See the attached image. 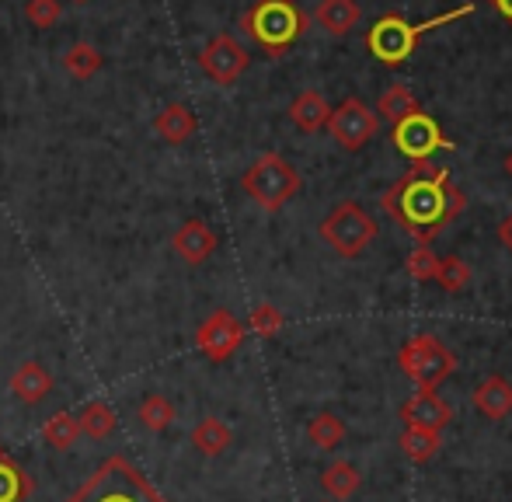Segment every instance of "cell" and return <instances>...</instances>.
<instances>
[{
	"label": "cell",
	"mask_w": 512,
	"mask_h": 502,
	"mask_svg": "<svg viewBox=\"0 0 512 502\" xmlns=\"http://www.w3.org/2000/svg\"><path fill=\"white\" fill-rule=\"evenodd\" d=\"M464 206L467 196L450 182V171L432 168L429 161L415 164L384 196V210L418 245H429L432 238H439L446 224L464 213Z\"/></svg>",
	"instance_id": "6da1fadb"
},
{
	"label": "cell",
	"mask_w": 512,
	"mask_h": 502,
	"mask_svg": "<svg viewBox=\"0 0 512 502\" xmlns=\"http://www.w3.org/2000/svg\"><path fill=\"white\" fill-rule=\"evenodd\" d=\"M471 11H474V4H464V7H457V11H446V14H439V18L422 21V25H411L401 14H387V18H380L377 25L370 28L366 49H370L373 60H380L384 67H398V63H405L408 56L415 53L418 39H422L425 32H432V28H439V25H450V21L464 18V14H471Z\"/></svg>",
	"instance_id": "7a4b0ae2"
},
{
	"label": "cell",
	"mask_w": 512,
	"mask_h": 502,
	"mask_svg": "<svg viewBox=\"0 0 512 502\" xmlns=\"http://www.w3.org/2000/svg\"><path fill=\"white\" fill-rule=\"evenodd\" d=\"M67 502H164V496L140 475V468L115 454Z\"/></svg>",
	"instance_id": "3957f363"
},
{
	"label": "cell",
	"mask_w": 512,
	"mask_h": 502,
	"mask_svg": "<svg viewBox=\"0 0 512 502\" xmlns=\"http://www.w3.org/2000/svg\"><path fill=\"white\" fill-rule=\"evenodd\" d=\"M244 32L255 39V46H262L269 56H283L293 42L304 35L307 18L293 0H258L241 21Z\"/></svg>",
	"instance_id": "277c9868"
},
{
	"label": "cell",
	"mask_w": 512,
	"mask_h": 502,
	"mask_svg": "<svg viewBox=\"0 0 512 502\" xmlns=\"http://www.w3.org/2000/svg\"><path fill=\"white\" fill-rule=\"evenodd\" d=\"M300 185H304V178H300V171L293 168L283 154H262L241 175L244 196L255 199L265 213L283 210V206L300 192Z\"/></svg>",
	"instance_id": "5b68a950"
},
{
	"label": "cell",
	"mask_w": 512,
	"mask_h": 502,
	"mask_svg": "<svg viewBox=\"0 0 512 502\" xmlns=\"http://www.w3.org/2000/svg\"><path fill=\"white\" fill-rule=\"evenodd\" d=\"M317 234H321L324 245H331L342 258H356V255H363L373 238H377V224H373V217L363 206L345 199V203H338L335 210L324 217Z\"/></svg>",
	"instance_id": "8992f818"
},
{
	"label": "cell",
	"mask_w": 512,
	"mask_h": 502,
	"mask_svg": "<svg viewBox=\"0 0 512 502\" xmlns=\"http://www.w3.org/2000/svg\"><path fill=\"white\" fill-rule=\"evenodd\" d=\"M401 370L415 380L418 391H436L446 377L457 370V356L436 339V335H415L398 353Z\"/></svg>",
	"instance_id": "52a82bcc"
},
{
	"label": "cell",
	"mask_w": 512,
	"mask_h": 502,
	"mask_svg": "<svg viewBox=\"0 0 512 502\" xmlns=\"http://www.w3.org/2000/svg\"><path fill=\"white\" fill-rule=\"evenodd\" d=\"M394 147H398L411 164H422V161H429L432 154H439V150H453L457 143L446 140L436 119L418 109L394 126Z\"/></svg>",
	"instance_id": "ba28073f"
},
{
	"label": "cell",
	"mask_w": 512,
	"mask_h": 502,
	"mask_svg": "<svg viewBox=\"0 0 512 502\" xmlns=\"http://www.w3.org/2000/svg\"><path fill=\"white\" fill-rule=\"evenodd\" d=\"M328 133L342 150H363L377 136V116L363 98H345L328 116Z\"/></svg>",
	"instance_id": "9c48e42d"
},
{
	"label": "cell",
	"mask_w": 512,
	"mask_h": 502,
	"mask_svg": "<svg viewBox=\"0 0 512 502\" xmlns=\"http://www.w3.org/2000/svg\"><path fill=\"white\" fill-rule=\"evenodd\" d=\"M241 342H244V325L230 311H223V307L209 314L203 325L196 328V349L213 363H227L241 349Z\"/></svg>",
	"instance_id": "30bf717a"
},
{
	"label": "cell",
	"mask_w": 512,
	"mask_h": 502,
	"mask_svg": "<svg viewBox=\"0 0 512 502\" xmlns=\"http://www.w3.org/2000/svg\"><path fill=\"white\" fill-rule=\"evenodd\" d=\"M199 63H203V70L216 84L230 88V84L248 70V53H244V46L234 39V35H216V39L203 49Z\"/></svg>",
	"instance_id": "8fae6325"
},
{
	"label": "cell",
	"mask_w": 512,
	"mask_h": 502,
	"mask_svg": "<svg viewBox=\"0 0 512 502\" xmlns=\"http://www.w3.org/2000/svg\"><path fill=\"white\" fill-rule=\"evenodd\" d=\"M401 419L411 429H429V433H443L453 422V408L439 398L436 391H415L411 398L401 405Z\"/></svg>",
	"instance_id": "7c38bea8"
},
{
	"label": "cell",
	"mask_w": 512,
	"mask_h": 502,
	"mask_svg": "<svg viewBox=\"0 0 512 502\" xmlns=\"http://www.w3.org/2000/svg\"><path fill=\"white\" fill-rule=\"evenodd\" d=\"M171 245H175V251L182 255V262L203 265L216 251V234L209 231V224H203V220H185V224L175 231V238H171Z\"/></svg>",
	"instance_id": "4fadbf2b"
},
{
	"label": "cell",
	"mask_w": 512,
	"mask_h": 502,
	"mask_svg": "<svg viewBox=\"0 0 512 502\" xmlns=\"http://www.w3.org/2000/svg\"><path fill=\"white\" fill-rule=\"evenodd\" d=\"M11 391L21 405H42L53 394V377L42 363H21L11 374Z\"/></svg>",
	"instance_id": "5bb4252c"
},
{
	"label": "cell",
	"mask_w": 512,
	"mask_h": 502,
	"mask_svg": "<svg viewBox=\"0 0 512 502\" xmlns=\"http://www.w3.org/2000/svg\"><path fill=\"white\" fill-rule=\"evenodd\" d=\"M471 398H474V408H478L485 419H506L512 412V384L499 374L481 380Z\"/></svg>",
	"instance_id": "9a60e30c"
},
{
	"label": "cell",
	"mask_w": 512,
	"mask_h": 502,
	"mask_svg": "<svg viewBox=\"0 0 512 502\" xmlns=\"http://www.w3.org/2000/svg\"><path fill=\"white\" fill-rule=\"evenodd\" d=\"M154 133L161 136L164 143H185V140H192V133H196V116L189 112V105L171 102L157 112Z\"/></svg>",
	"instance_id": "2e32d148"
},
{
	"label": "cell",
	"mask_w": 512,
	"mask_h": 502,
	"mask_svg": "<svg viewBox=\"0 0 512 502\" xmlns=\"http://www.w3.org/2000/svg\"><path fill=\"white\" fill-rule=\"evenodd\" d=\"M363 11H359L356 0H321L314 11V21L324 28L328 35H345L359 25Z\"/></svg>",
	"instance_id": "e0dca14e"
},
{
	"label": "cell",
	"mask_w": 512,
	"mask_h": 502,
	"mask_svg": "<svg viewBox=\"0 0 512 502\" xmlns=\"http://www.w3.org/2000/svg\"><path fill=\"white\" fill-rule=\"evenodd\" d=\"M328 116H331V105L324 102L321 91H300L290 105L293 126L304 129V133H317V129H324L328 126Z\"/></svg>",
	"instance_id": "ac0fdd59"
},
{
	"label": "cell",
	"mask_w": 512,
	"mask_h": 502,
	"mask_svg": "<svg viewBox=\"0 0 512 502\" xmlns=\"http://www.w3.org/2000/svg\"><path fill=\"white\" fill-rule=\"evenodd\" d=\"M35 492V482L14 457L0 454V502H25Z\"/></svg>",
	"instance_id": "d6986e66"
},
{
	"label": "cell",
	"mask_w": 512,
	"mask_h": 502,
	"mask_svg": "<svg viewBox=\"0 0 512 502\" xmlns=\"http://www.w3.org/2000/svg\"><path fill=\"white\" fill-rule=\"evenodd\" d=\"M234 443V433H230V426L223 419H203L196 429H192V447L199 450L203 457H220L223 450Z\"/></svg>",
	"instance_id": "ffe728a7"
},
{
	"label": "cell",
	"mask_w": 512,
	"mask_h": 502,
	"mask_svg": "<svg viewBox=\"0 0 512 502\" xmlns=\"http://www.w3.org/2000/svg\"><path fill=\"white\" fill-rule=\"evenodd\" d=\"M321 489L328 492V496H335V499L356 496V492H359V471H356V464H352V461L328 464V468H324V475H321Z\"/></svg>",
	"instance_id": "44dd1931"
},
{
	"label": "cell",
	"mask_w": 512,
	"mask_h": 502,
	"mask_svg": "<svg viewBox=\"0 0 512 502\" xmlns=\"http://www.w3.org/2000/svg\"><path fill=\"white\" fill-rule=\"evenodd\" d=\"M401 454L408 457L411 464H425L436 457V450L443 447V436L439 433H429V429H411L405 426V433H401Z\"/></svg>",
	"instance_id": "7402d4cb"
},
{
	"label": "cell",
	"mask_w": 512,
	"mask_h": 502,
	"mask_svg": "<svg viewBox=\"0 0 512 502\" xmlns=\"http://www.w3.org/2000/svg\"><path fill=\"white\" fill-rule=\"evenodd\" d=\"M115 412L105 405V401H88V405L81 408V415H77V426H81V433H88L91 440H108V436L115 433Z\"/></svg>",
	"instance_id": "603a6c76"
},
{
	"label": "cell",
	"mask_w": 512,
	"mask_h": 502,
	"mask_svg": "<svg viewBox=\"0 0 512 502\" xmlns=\"http://www.w3.org/2000/svg\"><path fill=\"white\" fill-rule=\"evenodd\" d=\"M136 415H140L143 429H150V433H164V429L178 419V408L171 405L164 394H147V398H143V405L136 408Z\"/></svg>",
	"instance_id": "cb8c5ba5"
},
{
	"label": "cell",
	"mask_w": 512,
	"mask_h": 502,
	"mask_svg": "<svg viewBox=\"0 0 512 502\" xmlns=\"http://www.w3.org/2000/svg\"><path fill=\"white\" fill-rule=\"evenodd\" d=\"M307 440L314 443L317 450H335L338 443L345 440V422L338 419L335 412H321L310 419L307 426Z\"/></svg>",
	"instance_id": "d4e9b609"
},
{
	"label": "cell",
	"mask_w": 512,
	"mask_h": 502,
	"mask_svg": "<svg viewBox=\"0 0 512 502\" xmlns=\"http://www.w3.org/2000/svg\"><path fill=\"white\" fill-rule=\"evenodd\" d=\"M77 436H81V426H77V419L70 412H56L42 422V440L53 450H70L77 443Z\"/></svg>",
	"instance_id": "484cf974"
},
{
	"label": "cell",
	"mask_w": 512,
	"mask_h": 502,
	"mask_svg": "<svg viewBox=\"0 0 512 502\" xmlns=\"http://www.w3.org/2000/svg\"><path fill=\"white\" fill-rule=\"evenodd\" d=\"M102 63H105V56L98 53L95 46H88V42H74V46L67 49V56H63V67H67L77 81L95 77L98 70H102Z\"/></svg>",
	"instance_id": "4316f807"
},
{
	"label": "cell",
	"mask_w": 512,
	"mask_h": 502,
	"mask_svg": "<svg viewBox=\"0 0 512 502\" xmlns=\"http://www.w3.org/2000/svg\"><path fill=\"white\" fill-rule=\"evenodd\" d=\"M411 112H418V102H415V95H411L405 84H391V88L380 95V116H384L387 123L398 126L401 119L411 116Z\"/></svg>",
	"instance_id": "83f0119b"
},
{
	"label": "cell",
	"mask_w": 512,
	"mask_h": 502,
	"mask_svg": "<svg viewBox=\"0 0 512 502\" xmlns=\"http://www.w3.org/2000/svg\"><path fill=\"white\" fill-rule=\"evenodd\" d=\"M436 283L443 286L446 293H460L467 283H471V265L457 255H446L439 258V269H436Z\"/></svg>",
	"instance_id": "f1b7e54d"
},
{
	"label": "cell",
	"mask_w": 512,
	"mask_h": 502,
	"mask_svg": "<svg viewBox=\"0 0 512 502\" xmlns=\"http://www.w3.org/2000/svg\"><path fill=\"white\" fill-rule=\"evenodd\" d=\"M408 276L418 279V283H432L439 269V255L429 245H418L415 251H408V262H405Z\"/></svg>",
	"instance_id": "f546056e"
},
{
	"label": "cell",
	"mask_w": 512,
	"mask_h": 502,
	"mask_svg": "<svg viewBox=\"0 0 512 502\" xmlns=\"http://www.w3.org/2000/svg\"><path fill=\"white\" fill-rule=\"evenodd\" d=\"M248 328L255 335H262V339H272V335L283 332V314H279V307H272V304H258V307H251Z\"/></svg>",
	"instance_id": "4dcf8cb0"
},
{
	"label": "cell",
	"mask_w": 512,
	"mask_h": 502,
	"mask_svg": "<svg viewBox=\"0 0 512 502\" xmlns=\"http://www.w3.org/2000/svg\"><path fill=\"white\" fill-rule=\"evenodd\" d=\"M25 18L32 21L35 28H53L56 21L63 18L60 0H28V4H25Z\"/></svg>",
	"instance_id": "1f68e13d"
},
{
	"label": "cell",
	"mask_w": 512,
	"mask_h": 502,
	"mask_svg": "<svg viewBox=\"0 0 512 502\" xmlns=\"http://www.w3.org/2000/svg\"><path fill=\"white\" fill-rule=\"evenodd\" d=\"M499 241H502V245L509 248V255H512V213H509V217H506V220H502V224H499Z\"/></svg>",
	"instance_id": "d6a6232c"
},
{
	"label": "cell",
	"mask_w": 512,
	"mask_h": 502,
	"mask_svg": "<svg viewBox=\"0 0 512 502\" xmlns=\"http://www.w3.org/2000/svg\"><path fill=\"white\" fill-rule=\"evenodd\" d=\"M492 4H495V11H499L502 18L512 21V0H492Z\"/></svg>",
	"instance_id": "836d02e7"
},
{
	"label": "cell",
	"mask_w": 512,
	"mask_h": 502,
	"mask_svg": "<svg viewBox=\"0 0 512 502\" xmlns=\"http://www.w3.org/2000/svg\"><path fill=\"white\" fill-rule=\"evenodd\" d=\"M506 175H509V178H512V154H509V157H506Z\"/></svg>",
	"instance_id": "e575fe53"
},
{
	"label": "cell",
	"mask_w": 512,
	"mask_h": 502,
	"mask_svg": "<svg viewBox=\"0 0 512 502\" xmlns=\"http://www.w3.org/2000/svg\"><path fill=\"white\" fill-rule=\"evenodd\" d=\"M74 4H88V0H74Z\"/></svg>",
	"instance_id": "d590c367"
},
{
	"label": "cell",
	"mask_w": 512,
	"mask_h": 502,
	"mask_svg": "<svg viewBox=\"0 0 512 502\" xmlns=\"http://www.w3.org/2000/svg\"><path fill=\"white\" fill-rule=\"evenodd\" d=\"M464 4H474V0H464Z\"/></svg>",
	"instance_id": "8d00e7d4"
}]
</instances>
